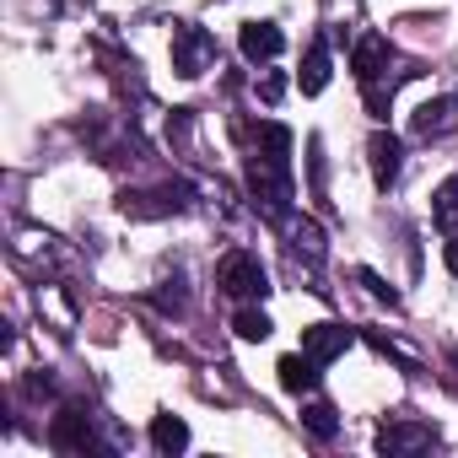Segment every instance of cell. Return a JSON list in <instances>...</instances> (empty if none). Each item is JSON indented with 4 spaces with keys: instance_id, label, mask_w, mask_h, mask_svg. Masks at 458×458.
Segmentation results:
<instances>
[{
    "instance_id": "15",
    "label": "cell",
    "mask_w": 458,
    "mask_h": 458,
    "mask_svg": "<svg viewBox=\"0 0 458 458\" xmlns=\"http://www.w3.org/2000/svg\"><path fill=\"white\" fill-rule=\"evenodd\" d=\"M302 420H308V431H313V437H335V431H340L335 404H324V399H318V404H308V410H302Z\"/></svg>"
},
{
    "instance_id": "16",
    "label": "cell",
    "mask_w": 458,
    "mask_h": 458,
    "mask_svg": "<svg viewBox=\"0 0 458 458\" xmlns=\"http://www.w3.org/2000/svg\"><path fill=\"white\" fill-rule=\"evenodd\" d=\"M233 329H238L243 340H270V318H265L259 308H243V313L233 318Z\"/></svg>"
},
{
    "instance_id": "9",
    "label": "cell",
    "mask_w": 458,
    "mask_h": 458,
    "mask_svg": "<svg viewBox=\"0 0 458 458\" xmlns=\"http://www.w3.org/2000/svg\"><path fill=\"white\" fill-rule=\"evenodd\" d=\"M276 372H281V388H286V394H308V388H318V361H313L308 351H302V356H281Z\"/></svg>"
},
{
    "instance_id": "5",
    "label": "cell",
    "mask_w": 458,
    "mask_h": 458,
    "mask_svg": "<svg viewBox=\"0 0 458 458\" xmlns=\"http://www.w3.org/2000/svg\"><path fill=\"white\" fill-rule=\"evenodd\" d=\"M388 60H394V49H388V38H377V33H367L361 44H356V55H351V71L361 76V87L367 81H383V71H388Z\"/></svg>"
},
{
    "instance_id": "1",
    "label": "cell",
    "mask_w": 458,
    "mask_h": 458,
    "mask_svg": "<svg viewBox=\"0 0 458 458\" xmlns=\"http://www.w3.org/2000/svg\"><path fill=\"white\" fill-rule=\"evenodd\" d=\"M216 281H221L226 297H238V302H254V297L270 292V276H265V265L254 254H226L221 270H216Z\"/></svg>"
},
{
    "instance_id": "6",
    "label": "cell",
    "mask_w": 458,
    "mask_h": 458,
    "mask_svg": "<svg viewBox=\"0 0 458 458\" xmlns=\"http://www.w3.org/2000/svg\"><path fill=\"white\" fill-rule=\"evenodd\" d=\"M367 157H372V178H377V189H388V183L399 178V157H404V146H399V135L377 130V135L367 140Z\"/></svg>"
},
{
    "instance_id": "4",
    "label": "cell",
    "mask_w": 458,
    "mask_h": 458,
    "mask_svg": "<svg viewBox=\"0 0 458 458\" xmlns=\"http://www.w3.org/2000/svg\"><path fill=\"white\" fill-rule=\"evenodd\" d=\"M345 345H351V329L345 324H313V329H302V351L324 367V361H335V356H345Z\"/></svg>"
},
{
    "instance_id": "17",
    "label": "cell",
    "mask_w": 458,
    "mask_h": 458,
    "mask_svg": "<svg viewBox=\"0 0 458 458\" xmlns=\"http://www.w3.org/2000/svg\"><path fill=\"white\" fill-rule=\"evenodd\" d=\"M361 286H372V297H377V302H388V308H394V302H399V297H394V292H388V286H383V281H377V276H372V270H367V276H361Z\"/></svg>"
},
{
    "instance_id": "13",
    "label": "cell",
    "mask_w": 458,
    "mask_h": 458,
    "mask_svg": "<svg viewBox=\"0 0 458 458\" xmlns=\"http://www.w3.org/2000/svg\"><path fill=\"white\" fill-rule=\"evenodd\" d=\"M297 81H302V92H324V87H329V44H324V38L308 49V60H302V76H297Z\"/></svg>"
},
{
    "instance_id": "12",
    "label": "cell",
    "mask_w": 458,
    "mask_h": 458,
    "mask_svg": "<svg viewBox=\"0 0 458 458\" xmlns=\"http://www.w3.org/2000/svg\"><path fill=\"white\" fill-rule=\"evenodd\" d=\"M431 426H388L383 437H377V447L383 453H415V447H431Z\"/></svg>"
},
{
    "instance_id": "3",
    "label": "cell",
    "mask_w": 458,
    "mask_h": 458,
    "mask_svg": "<svg viewBox=\"0 0 458 458\" xmlns=\"http://www.w3.org/2000/svg\"><path fill=\"white\" fill-rule=\"evenodd\" d=\"M410 130L420 140H437V135H453L458 130V98H431L410 114Z\"/></svg>"
},
{
    "instance_id": "7",
    "label": "cell",
    "mask_w": 458,
    "mask_h": 458,
    "mask_svg": "<svg viewBox=\"0 0 458 458\" xmlns=\"http://www.w3.org/2000/svg\"><path fill=\"white\" fill-rule=\"evenodd\" d=\"M238 44H243V60H254V65H259V60H276V55L286 49V38H281L276 22H243V38H238Z\"/></svg>"
},
{
    "instance_id": "14",
    "label": "cell",
    "mask_w": 458,
    "mask_h": 458,
    "mask_svg": "<svg viewBox=\"0 0 458 458\" xmlns=\"http://www.w3.org/2000/svg\"><path fill=\"white\" fill-rule=\"evenodd\" d=\"M431 221L442 233H458V178H447L437 194H431Z\"/></svg>"
},
{
    "instance_id": "11",
    "label": "cell",
    "mask_w": 458,
    "mask_h": 458,
    "mask_svg": "<svg viewBox=\"0 0 458 458\" xmlns=\"http://www.w3.org/2000/svg\"><path fill=\"white\" fill-rule=\"evenodd\" d=\"M151 447L167 453V458L183 453V447H189V426H183L178 415H157V420H151Z\"/></svg>"
},
{
    "instance_id": "8",
    "label": "cell",
    "mask_w": 458,
    "mask_h": 458,
    "mask_svg": "<svg viewBox=\"0 0 458 458\" xmlns=\"http://www.w3.org/2000/svg\"><path fill=\"white\" fill-rule=\"evenodd\" d=\"M189 205V189L183 183H167L157 194H124V210L130 216H167V210H183Z\"/></svg>"
},
{
    "instance_id": "10",
    "label": "cell",
    "mask_w": 458,
    "mask_h": 458,
    "mask_svg": "<svg viewBox=\"0 0 458 458\" xmlns=\"http://www.w3.org/2000/svg\"><path fill=\"white\" fill-rule=\"evenodd\" d=\"M87 442H92V431H87V415H81V410L55 415V447H60V453H81Z\"/></svg>"
},
{
    "instance_id": "18",
    "label": "cell",
    "mask_w": 458,
    "mask_h": 458,
    "mask_svg": "<svg viewBox=\"0 0 458 458\" xmlns=\"http://www.w3.org/2000/svg\"><path fill=\"white\" fill-rule=\"evenodd\" d=\"M281 92H286V81H281V76H265V87H259V98H265V103H281Z\"/></svg>"
},
{
    "instance_id": "19",
    "label": "cell",
    "mask_w": 458,
    "mask_h": 458,
    "mask_svg": "<svg viewBox=\"0 0 458 458\" xmlns=\"http://www.w3.org/2000/svg\"><path fill=\"white\" fill-rule=\"evenodd\" d=\"M447 270L458 276V233H453V243H447Z\"/></svg>"
},
{
    "instance_id": "2",
    "label": "cell",
    "mask_w": 458,
    "mask_h": 458,
    "mask_svg": "<svg viewBox=\"0 0 458 458\" xmlns=\"http://www.w3.org/2000/svg\"><path fill=\"white\" fill-rule=\"evenodd\" d=\"M210 55H216V44H210L205 28H194V22H178L173 28V71L178 76H199Z\"/></svg>"
}]
</instances>
